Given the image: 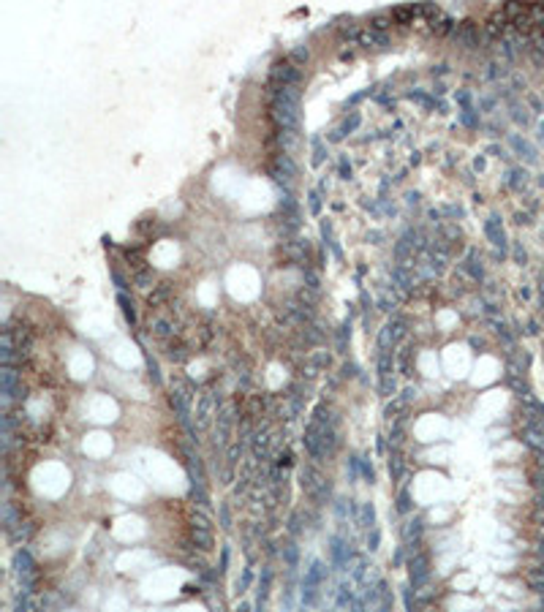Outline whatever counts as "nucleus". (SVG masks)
<instances>
[{
    "instance_id": "2",
    "label": "nucleus",
    "mask_w": 544,
    "mask_h": 612,
    "mask_svg": "<svg viewBox=\"0 0 544 612\" xmlns=\"http://www.w3.org/2000/svg\"><path fill=\"white\" fill-rule=\"evenodd\" d=\"M485 234L490 237V242H493L495 248H501V253L506 250V234H503V226L498 221V215H490L485 221Z\"/></svg>"
},
{
    "instance_id": "13",
    "label": "nucleus",
    "mask_w": 544,
    "mask_h": 612,
    "mask_svg": "<svg viewBox=\"0 0 544 612\" xmlns=\"http://www.w3.org/2000/svg\"><path fill=\"white\" fill-rule=\"evenodd\" d=\"M512 147H514V150H520V152H525V158H528V161H533V150H530V147H528L525 142H522L520 136H512Z\"/></svg>"
},
{
    "instance_id": "6",
    "label": "nucleus",
    "mask_w": 544,
    "mask_h": 612,
    "mask_svg": "<svg viewBox=\"0 0 544 612\" xmlns=\"http://www.w3.org/2000/svg\"><path fill=\"white\" fill-rule=\"evenodd\" d=\"M465 270L471 272V275L476 278V281H479V278L485 275V270H482V256L476 253V248H471V250H468V258H465Z\"/></svg>"
},
{
    "instance_id": "4",
    "label": "nucleus",
    "mask_w": 544,
    "mask_h": 612,
    "mask_svg": "<svg viewBox=\"0 0 544 612\" xmlns=\"http://www.w3.org/2000/svg\"><path fill=\"white\" fill-rule=\"evenodd\" d=\"M454 38H457L460 44H465V46H474L479 44V33H476V25L474 22H462V25H457V30H454Z\"/></svg>"
},
{
    "instance_id": "19",
    "label": "nucleus",
    "mask_w": 544,
    "mask_h": 612,
    "mask_svg": "<svg viewBox=\"0 0 544 612\" xmlns=\"http://www.w3.org/2000/svg\"><path fill=\"white\" fill-rule=\"evenodd\" d=\"M305 281L310 283V289H319V278H316L313 272H305Z\"/></svg>"
},
{
    "instance_id": "27",
    "label": "nucleus",
    "mask_w": 544,
    "mask_h": 612,
    "mask_svg": "<svg viewBox=\"0 0 544 612\" xmlns=\"http://www.w3.org/2000/svg\"><path fill=\"white\" fill-rule=\"evenodd\" d=\"M433 74H446V65H444V63H441V65H435V68H433Z\"/></svg>"
},
{
    "instance_id": "12",
    "label": "nucleus",
    "mask_w": 544,
    "mask_h": 612,
    "mask_svg": "<svg viewBox=\"0 0 544 612\" xmlns=\"http://www.w3.org/2000/svg\"><path fill=\"white\" fill-rule=\"evenodd\" d=\"M117 302L123 305V313H125V318H128L131 324L136 321V310H133V302H131V299L125 297V294H120V297H117Z\"/></svg>"
},
{
    "instance_id": "16",
    "label": "nucleus",
    "mask_w": 544,
    "mask_h": 612,
    "mask_svg": "<svg viewBox=\"0 0 544 612\" xmlns=\"http://www.w3.org/2000/svg\"><path fill=\"white\" fill-rule=\"evenodd\" d=\"M340 177H343V180H351V163H348L346 158H340Z\"/></svg>"
},
{
    "instance_id": "10",
    "label": "nucleus",
    "mask_w": 544,
    "mask_h": 612,
    "mask_svg": "<svg viewBox=\"0 0 544 612\" xmlns=\"http://www.w3.org/2000/svg\"><path fill=\"white\" fill-rule=\"evenodd\" d=\"M359 123H362V117L357 115V112H354V115H351V117H348V120H346V123H343V125H340V131H338V134H340V136H346V134H351V131H357V128H359Z\"/></svg>"
},
{
    "instance_id": "21",
    "label": "nucleus",
    "mask_w": 544,
    "mask_h": 612,
    "mask_svg": "<svg viewBox=\"0 0 544 612\" xmlns=\"http://www.w3.org/2000/svg\"><path fill=\"white\" fill-rule=\"evenodd\" d=\"M493 106H495V101H493V98H482V112H490Z\"/></svg>"
},
{
    "instance_id": "28",
    "label": "nucleus",
    "mask_w": 544,
    "mask_h": 612,
    "mask_svg": "<svg viewBox=\"0 0 544 612\" xmlns=\"http://www.w3.org/2000/svg\"><path fill=\"white\" fill-rule=\"evenodd\" d=\"M541 139H544V125H541Z\"/></svg>"
},
{
    "instance_id": "26",
    "label": "nucleus",
    "mask_w": 544,
    "mask_h": 612,
    "mask_svg": "<svg viewBox=\"0 0 544 612\" xmlns=\"http://www.w3.org/2000/svg\"><path fill=\"white\" fill-rule=\"evenodd\" d=\"M514 256H517V261H525V253H522V248H514Z\"/></svg>"
},
{
    "instance_id": "1",
    "label": "nucleus",
    "mask_w": 544,
    "mask_h": 612,
    "mask_svg": "<svg viewBox=\"0 0 544 612\" xmlns=\"http://www.w3.org/2000/svg\"><path fill=\"white\" fill-rule=\"evenodd\" d=\"M275 120L280 123V128L286 131L288 136L299 134V120H302V96L297 84H280L278 93H275Z\"/></svg>"
},
{
    "instance_id": "17",
    "label": "nucleus",
    "mask_w": 544,
    "mask_h": 612,
    "mask_svg": "<svg viewBox=\"0 0 544 612\" xmlns=\"http://www.w3.org/2000/svg\"><path fill=\"white\" fill-rule=\"evenodd\" d=\"M291 57L297 60V63H305V60H307V49H305V46H297V49L291 52Z\"/></svg>"
},
{
    "instance_id": "23",
    "label": "nucleus",
    "mask_w": 544,
    "mask_h": 612,
    "mask_svg": "<svg viewBox=\"0 0 544 612\" xmlns=\"http://www.w3.org/2000/svg\"><path fill=\"white\" fill-rule=\"evenodd\" d=\"M112 281H115V283L120 286V289H125V281H123V278L117 275V272H112Z\"/></svg>"
},
{
    "instance_id": "22",
    "label": "nucleus",
    "mask_w": 544,
    "mask_h": 612,
    "mask_svg": "<svg viewBox=\"0 0 544 612\" xmlns=\"http://www.w3.org/2000/svg\"><path fill=\"white\" fill-rule=\"evenodd\" d=\"M444 212H446V215H462V210H460V207H454V204H449Z\"/></svg>"
},
{
    "instance_id": "5",
    "label": "nucleus",
    "mask_w": 544,
    "mask_h": 612,
    "mask_svg": "<svg viewBox=\"0 0 544 612\" xmlns=\"http://www.w3.org/2000/svg\"><path fill=\"white\" fill-rule=\"evenodd\" d=\"M359 41L365 46H389V36L381 30H367V33H359Z\"/></svg>"
},
{
    "instance_id": "18",
    "label": "nucleus",
    "mask_w": 544,
    "mask_h": 612,
    "mask_svg": "<svg viewBox=\"0 0 544 612\" xmlns=\"http://www.w3.org/2000/svg\"><path fill=\"white\" fill-rule=\"evenodd\" d=\"M373 28H375V30H384V28H386V17H375V19H373Z\"/></svg>"
},
{
    "instance_id": "20",
    "label": "nucleus",
    "mask_w": 544,
    "mask_h": 612,
    "mask_svg": "<svg viewBox=\"0 0 544 612\" xmlns=\"http://www.w3.org/2000/svg\"><path fill=\"white\" fill-rule=\"evenodd\" d=\"M485 163H487V161H485V155H476V158H474V169H479V171H482V169H485Z\"/></svg>"
},
{
    "instance_id": "14",
    "label": "nucleus",
    "mask_w": 544,
    "mask_h": 612,
    "mask_svg": "<svg viewBox=\"0 0 544 612\" xmlns=\"http://www.w3.org/2000/svg\"><path fill=\"white\" fill-rule=\"evenodd\" d=\"M454 101H457L462 109H471V93H468V90H457V93H454Z\"/></svg>"
},
{
    "instance_id": "11",
    "label": "nucleus",
    "mask_w": 544,
    "mask_h": 612,
    "mask_svg": "<svg viewBox=\"0 0 544 612\" xmlns=\"http://www.w3.org/2000/svg\"><path fill=\"white\" fill-rule=\"evenodd\" d=\"M460 123L468 125V128H479V115L474 109H462L460 112Z\"/></svg>"
},
{
    "instance_id": "15",
    "label": "nucleus",
    "mask_w": 544,
    "mask_h": 612,
    "mask_svg": "<svg viewBox=\"0 0 544 612\" xmlns=\"http://www.w3.org/2000/svg\"><path fill=\"white\" fill-rule=\"evenodd\" d=\"M307 199H310V202H307V204H310V212L319 215V212H321V196H319V191H310V196H307Z\"/></svg>"
},
{
    "instance_id": "9",
    "label": "nucleus",
    "mask_w": 544,
    "mask_h": 612,
    "mask_svg": "<svg viewBox=\"0 0 544 612\" xmlns=\"http://www.w3.org/2000/svg\"><path fill=\"white\" fill-rule=\"evenodd\" d=\"M327 158V147L321 142V136H313V166H321Z\"/></svg>"
},
{
    "instance_id": "24",
    "label": "nucleus",
    "mask_w": 544,
    "mask_h": 612,
    "mask_svg": "<svg viewBox=\"0 0 544 612\" xmlns=\"http://www.w3.org/2000/svg\"><path fill=\"white\" fill-rule=\"evenodd\" d=\"M406 199H408V204H416V202H419V194H416V191H411V194H408Z\"/></svg>"
},
{
    "instance_id": "25",
    "label": "nucleus",
    "mask_w": 544,
    "mask_h": 612,
    "mask_svg": "<svg viewBox=\"0 0 544 612\" xmlns=\"http://www.w3.org/2000/svg\"><path fill=\"white\" fill-rule=\"evenodd\" d=\"M136 283L139 286H147V283H150V275H136Z\"/></svg>"
},
{
    "instance_id": "7",
    "label": "nucleus",
    "mask_w": 544,
    "mask_h": 612,
    "mask_svg": "<svg viewBox=\"0 0 544 612\" xmlns=\"http://www.w3.org/2000/svg\"><path fill=\"white\" fill-rule=\"evenodd\" d=\"M321 237H324V242L330 245V250L335 253V258H343V250L338 248V242H335V237H332V223L330 221H321Z\"/></svg>"
},
{
    "instance_id": "3",
    "label": "nucleus",
    "mask_w": 544,
    "mask_h": 612,
    "mask_svg": "<svg viewBox=\"0 0 544 612\" xmlns=\"http://www.w3.org/2000/svg\"><path fill=\"white\" fill-rule=\"evenodd\" d=\"M272 76L278 79L280 84H297V82H299V71L294 68L291 63H275Z\"/></svg>"
},
{
    "instance_id": "8",
    "label": "nucleus",
    "mask_w": 544,
    "mask_h": 612,
    "mask_svg": "<svg viewBox=\"0 0 544 612\" xmlns=\"http://www.w3.org/2000/svg\"><path fill=\"white\" fill-rule=\"evenodd\" d=\"M275 169L283 171V177H286V180H291L294 174H297V166H294V161H291L288 155H278V161H275Z\"/></svg>"
}]
</instances>
